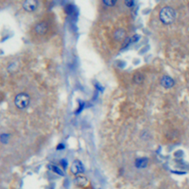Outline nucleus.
<instances>
[{"label":"nucleus","instance_id":"obj_1","mask_svg":"<svg viewBox=\"0 0 189 189\" xmlns=\"http://www.w3.org/2000/svg\"><path fill=\"white\" fill-rule=\"evenodd\" d=\"M160 21L165 24H171L176 18V12L171 7H164L160 12Z\"/></svg>","mask_w":189,"mask_h":189},{"label":"nucleus","instance_id":"obj_2","mask_svg":"<svg viewBox=\"0 0 189 189\" xmlns=\"http://www.w3.org/2000/svg\"><path fill=\"white\" fill-rule=\"evenodd\" d=\"M30 99L29 95L26 93H19L16 96L14 104L16 107L20 110H24L29 106Z\"/></svg>","mask_w":189,"mask_h":189},{"label":"nucleus","instance_id":"obj_3","mask_svg":"<svg viewBox=\"0 0 189 189\" xmlns=\"http://www.w3.org/2000/svg\"><path fill=\"white\" fill-rule=\"evenodd\" d=\"M70 171L72 172V174H75V175L83 173L84 171V168L81 162L78 160H75L70 166Z\"/></svg>","mask_w":189,"mask_h":189},{"label":"nucleus","instance_id":"obj_4","mask_svg":"<svg viewBox=\"0 0 189 189\" xmlns=\"http://www.w3.org/2000/svg\"><path fill=\"white\" fill-rule=\"evenodd\" d=\"M37 5H38V3L35 0H28V1H25L23 3V8L26 11L32 12L34 11L36 9Z\"/></svg>","mask_w":189,"mask_h":189},{"label":"nucleus","instance_id":"obj_5","mask_svg":"<svg viewBox=\"0 0 189 189\" xmlns=\"http://www.w3.org/2000/svg\"><path fill=\"white\" fill-rule=\"evenodd\" d=\"M160 84L166 89H169L174 85V81L171 77L163 76L160 80Z\"/></svg>","mask_w":189,"mask_h":189},{"label":"nucleus","instance_id":"obj_6","mask_svg":"<svg viewBox=\"0 0 189 189\" xmlns=\"http://www.w3.org/2000/svg\"><path fill=\"white\" fill-rule=\"evenodd\" d=\"M48 30V25L45 22H41V23L38 24L35 28V31L37 34L39 35H44L46 33Z\"/></svg>","mask_w":189,"mask_h":189},{"label":"nucleus","instance_id":"obj_7","mask_svg":"<svg viewBox=\"0 0 189 189\" xmlns=\"http://www.w3.org/2000/svg\"><path fill=\"white\" fill-rule=\"evenodd\" d=\"M148 162L149 160L147 158H139L135 161V166L137 168H145L147 166Z\"/></svg>","mask_w":189,"mask_h":189},{"label":"nucleus","instance_id":"obj_8","mask_svg":"<svg viewBox=\"0 0 189 189\" xmlns=\"http://www.w3.org/2000/svg\"><path fill=\"white\" fill-rule=\"evenodd\" d=\"M47 167H48V168L50 170V171H53L54 173L59 174V175L60 176H64V172L62 170H61L59 167H58L57 166L53 165V164H49V165L47 166Z\"/></svg>","mask_w":189,"mask_h":189},{"label":"nucleus","instance_id":"obj_9","mask_svg":"<svg viewBox=\"0 0 189 189\" xmlns=\"http://www.w3.org/2000/svg\"><path fill=\"white\" fill-rule=\"evenodd\" d=\"M133 79H134V81L136 84H140L144 80V75L140 73H137L136 74H135Z\"/></svg>","mask_w":189,"mask_h":189},{"label":"nucleus","instance_id":"obj_10","mask_svg":"<svg viewBox=\"0 0 189 189\" xmlns=\"http://www.w3.org/2000/svg\"><path fill=\"white\" fill-rule=\"evenodd\" d=\"M75 182H76V184L79 185V186H85L87 182V178L84 177V176H78V177L75 179Z\"/></svg>","mask_w":189,"mask_h":189},{"label":"nucleus","instance_id":"obj_11","mask_svg":"<svg viewBox=\"0 0 189 189\" xmlns=\"http://www.w3.org/2000/svg\"><path fill=\"white\" fill-rule=\"evenodd\" d=\"M115 37L117 40H122L125 37V32L123 30H118L115 33Z\"/></svg>","mask_w":189,"mask_h":189},{"label":"nucleus","instance_id":"obj_12","mask_svg":"<svg viewBox=\"0 0 189 189\" xmlns=\"http://www.w3.org/2000/svg\"><path fill=\"white\" fill-rule=\"evenodd\" d=\"M65 11H66V13H67L68 14L73 13V12H74V7H73V5H68L66 6Z\"/></svg>","mask_w":189,"mask_h":189},{"label":"nucleus","instance_id":"obj_13","mask_svg":"<svg viewBox=\"0 0 189 189\" xmlns=\"http://www.w3.org/2000/svg\"><path fill=\"white\" fill-rule=\"evenodd\" d=\"M8 139H9V136H8V135H2L1 136H0V140H1L2 143H7L8 141Z\"/></svg>","mask_w":189,"mask_h":189},{"label":"nucleus","instance_id":"obj_14","mask_svg":"<svg viewBox=\"0 0 189 189\" xmlns=\"http://www.w3.org/2000/svg\"><path fill=\"white\" fill-rule=\"evenodd\" d=\"M103 3L105 4L106 6H113L116 3V1H112V0H106V1H103Z\"/></svg>","mask_w":189,"mask_h":189},{"label":"nucleus","instance_id":"obj_15","mask_svg":"<svg viewBox=\"0 0 189 189\" xmlns=\"http://www.w3.org/2000/svg\"><path fill=\"white\" fill-rule=\"evenodd\" d=\"M61 165H62V166H63L64 168H67V165H68V163H67V160L63 159V160H61Z\"/></svg>","mask_w":189,"mask_h":189},{"label":"nucleus","instance_id":"obj_16","mask_svg":"<svg viewBox=\"0 0 189 189\" xmlns=\"http://www.w3.org/2000/svg\"><path fill=\"white\" fill-rule=\"evenodd\" d=\"M134 2L133 1H126L125 2V5L126 6H128V7H132L133 5H134Z\"/></svg>","mask_w":189,"mask_h":189},{"label":"nucleus","instance_id":"obj_17","mask_svg":"<svg viewBox=\"0 0 189 189\" xmlns=\"http://www.w3.org/2000/svg\"><path fill=\"white\" fill-rule=\"evenodd\" d=\"M56 149L58 150L64 149V146L63 144H59V145H58V146H57Z\"/></svg>","mask_w":189,"mask_h":189}]
</instances>
